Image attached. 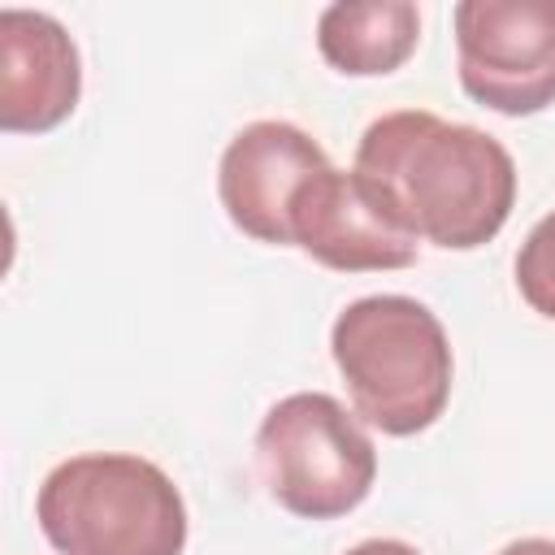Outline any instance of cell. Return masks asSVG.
Masks as SVG:
<instances>
[{
  "mask_svg": "<svg viewBox=\"0 0 555 555\" xmlns=\"http://www.w3.org/2000/svg\"><path fill=\"white\" fill-rule=\"evenodd\" d=\"M460 87L503 113L529 117L555 104V0H460Z\"/></svg>",
  "mask_w": 555,
  "mask_h": 555,
  "instance_id": "obj_5",
  "label": "cell"
},
{
  "mask_svg": "<svg viewBox=\"0 0 555 555\" xmlns=\"http://www.w3.org/2000/svg\"><path fill=\"white\" fill-rule=\"evenodd\" d=\"M39 533L56 555H182L186 503L173 477L126 451L61 460L35 499Z\"/></svg>",
  "mask_w": 555,
  "mask_h": 555,
  "instance_id": "obj_3",
  "label": "cell"
},
{
  "mask_svg": "<svg viewBox=\"0 0 555 555\" xmlns=\"http://www.w3.org/2000/svg\"><path fill=\"white\" fill-rule=\"evenodd\" d=\"M330 356L360 421L390 438L429 429L451 399L455 356L442 321L412 295H364L330 325Z\"/></svg>",
  "mask_w": 555,
  "mask_h": 555,
  "instance_id": "obj_2",
  "label": "cell"
},
{
  "mask_svg": "<svg viewBox=\"0 0 555 555\" xmlns=\"http://www.w3.org/2000/svg\"><path fill=\"white\" fill-rule=\"evenodd\" d=\"M421 43V13L408 0H338L317 17L325 65L351 78L395 74Z\"/></svg>",
  "mask_w": 555,
  "mask_h": 555,
  "instance_id": "obj_9",
  "label": "cell"
},
{
  "mask_svg": "<svg viewBox=\"0 0 555 555\" xmlns=\"http://www.w3.org/2000/svg\"><path fill=\"white\" fill-rule=\"evenodd\" d=\"M516 291L538 317L555 321V212H546L529 230V238L520 243V251H516Z\"/></svg>",
  "mask_w": 555,
  "mask_h": 555,
  "instance_id": "obj_10",
  "label": "cell"
},
{
  "mask_svg": "<svg viewBox=\"0 0 555 555\" xmlns=\"http://www.w3.org/2000/svg\"><path fill=\"white\" fill-rule=\"evenodd\" d=\"M291 247L338 273H386L416 260V238L386 221L356 173L325 165L291 208Z\"/></svg>",
  "mask_w": 555,
  "mask_h": 555,
  "instance_id": "obj_7",
  "label": "cell"
},
{
  "mask_svg": "<svg viewBox=\"0 0 555 555\" xmlns=\"http://www.w3.org/2000/svg\"><path fill=\"white\" fill-rule=\"evenodd\" d=\"M256 468L278 507L299 520L356 512L377 481V447L325 390L278 399L256 429Z\"/></svg>",
  "mask_w": 555,
  "mask_h": 555,
  "instance_id": "obj_4",
  "label": "cell"
},
{
  "mask_svg": "<svg viewBox=\"0 0 555 555\" xmlns=\"http://www.w3.org/2000/svg\"><path fill=\"white\" fill-rule=\"evenodd\" d=\"M330 165L321 143L291 121L243 126L217 165V195L225 217L256 243L291 247V208L299 191Z\"/></svg>",
  "mask_w": 555,
  "mask_h": 555,
  "instance_id": "obj_6",
  "label": "cell"
},
{
  "mask_svg": "<svg viewBox=\"0 0 555 555\" xmlns=\"http://www.w3.org/2000/svg\"><path fill=\"white\" fill-rule=\"evenodd\" d=\"M499 555H555V542L551 538H516Z\"/></svg>",
  "mask_w": 555,
  "mask_h": 555,
  "instance_id": "obj_12",
  "label": "cell"
},
{
  "mask_svg": "<svg viewBox=\"0 0 555 555\" xmlns=\"http://www.w3.org/2000/svg\"><path fill=\"white\" fill-rule=\"evenodd\" d=\"M351 173L390 225L447 251L490 243L516 204L512 152L494 134L429 108H399L369 121Z\"/></svg>",
  "mask_w": 555,
  "mask_h": 555,
  "instance_id": "obj_1",
  "label": "cell"
},
{
  "mask_svg": "<svg viewBox=\"0 0 555 555\" xmlns=\"http://www.w3.org/2000/svg\"><path fill=\"white\" fill-rule=\"evenodd\" d=\"M347 555H421V551L412 542H399V538H364Z\"/></svg>",
  "mask_w": 555,
  "mask_h": 555,
  "instance_id": "obj_11",
  "label": "cell"
},
{
  "mask_svg": "<svg viewBox=\"0 0 555 555\" xmlns=\"http://www.w3.org/2000/svg\"><path fill=\"white\" fill-rule=\"evenodd\" d=\"M82 95V61L69 30L35 9L0 13V130L48 134Z\"/></svg>",
  "mask_w": 555,
  "mask_h": 555,
  "instance_id": "obj_8",
  "label": "cell"
}]
</instances>
